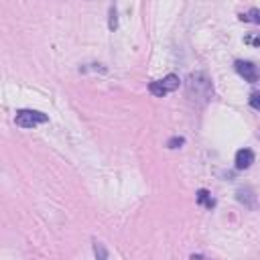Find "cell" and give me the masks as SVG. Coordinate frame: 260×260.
Instances as JSON below:
<instances>
[{"instance_id":"cell-1","label":"cell","mask_w":260,"mask_h":260,"mask_svg":"<svg viewBox=\"0 0 260 260\" xmlns=\"http://www.w3.org/2000/svg\"><path fill=\"white\" fill-rule=\"evenodd\" d=\"M187 90H189V96L193 100L195 98H201L205 102L211 96V81L203 73H191L189 81H187Z\"/></svg>"},{"instance_id":"cell-2","label":"cell","mask_w":260,"mask_h":260,"mask_svg":"<svg viewBox=\"0 0 260 260\" xmlns=\"http://www.w3.org/2000/svg\"><path fill=\"white\" fill-rule=\"evenodd\" d=\"M47 120H49L47 114H43L39 110H18L14 116V122L20 128H35L39 124H45Z\"/></svg>"},{"instance_id":"cell-3","label":"cell","mask_w":260,"mask_h":260,"mask_svg":"<svg viewBox=\"0 0 260 260\" xmlns=\"http://www.w3.org/2000/svg\"><path fill=\"white\" fill-rule=\"evenodd\" d=\"M236 71L240 73L246 81H250V83H256L258 81V77H260V71H258V67L254 63H250V61H236Z\"/></svg>"},{"instance_id":"cell-4","label":"cell","mask_w":260,"mask_h":260,"mask_svg":"<svg viewBox=\"0 0 260 260\" xmlns=\"http://www.w3.org/2000/svg\"><path fill=\"white\" fill-rule=\"evenodd\" d=\"M254 163V153L250 148H240L236 153V169H248L250 165Z\"/></svg>"},{"instance_id":"cell-5","label":"cell","mask_w":260,"mask_h":260,"mask_svg":"<svg viewBox=\"0 0 260 260\" xmlns=\"http://www.w3.org/2000/svg\"><path fill=\"white\" fill-rule=\"evenodd\" d=\"M238 201L240 203H244V205H248V207H254V193H252V189L250 187H242V189H238Z\"/></svg>"},{"instance_id":"cell-6","label":"cell","mask_w":260,"mask_h":260,"mask_svg":"<svg viewBox=\"0 0 260 260\" xmlns=\"http://www.w3.org/2000/svg\"><path fill=\"white\" fill-rule=\"evenodd\" d=\"M161 83L165 85V90H167V92H175V90H179L181 79H179V75H175V73H169L167 77L161 79Z\"/></svg>"},{"instance_id":"cell-7","label":"cell","mask_w":260,"mask_h":260,"mask_svg":"<svg viewBox=\"0 0 260 260\" xmlns=\"http://www.w3.org/2000/svg\"><path fill=\"white\" fill-rule=\"evenodd\" d=\"M197 203H201V205H205V207H209V209L215 205V201L211 199L209 191H205V189H199V191H197Z\"/></svg>"},{"instance_id":"cell-8","label":"cell","mask_w":260,"mask_h":260,"mask_svg":"<svg viewBox=\"0 0 260 260\" xmlns=\"http://www.w3.org/2000/svg\"><path fill=\"white\" fill-rule=\"evenodd\" d=\"M240 20H246V23H256V25H260V10H258V8H250L246 14L242 12V14H240Z\"/></svg>"},{"instance_id":"cell-9","label":"cell","mask_w":260,"mask_h":260,"mask_svg":"<svg viewBox=\"0 0 260 260\" xmlns=\"http://www.w3.org/2000/svg\"><path fill=\"white\" fill-rule=\"evenodd\" d=\"M148 90H150V94H153V96H157V98H165V96L169 94V92L165 90V85H163L161 81H150Z\"/></svg>"},{"instance_id":"cell-10","label":"cell","mask_w":260,"mask_h":260,"mask_svg":"<svg viewBox=\"0 0 260 260\" xmlns=\"http://www.w3.org/2000/svg\"><path fill=\"white\" fill-rule=\"evenodd\" d=\"M108 27H110V31H116V29H118V12H116V6H110V20H108Z\"/></svg>"},{"instance_id":"cell-11","label":"cell","mask_w":260,"mask_h":260,"mask_svg":"<svg viewBox=\"0 0 260 260\" xmlns=\"http://www.w3.org/2000/svg\"><path fill=\"white\" fill-rule=\"evenodd\" d=\"M94 252H96L98 260H108V252H106V248L100 242H94Z\"/></svg>"},{"instance_id":"cell-12","label":"cell","mask_w":260,"mask_h":260,"mask_svg":"<svg viewBox=\"0 0 260 260\" xmlns=\"http://www.w3.org/2000/svg\"><path fill=\"white\" fill-rule=\"evenodd\" d=\"M183 142H185V138H183V136H173V138L167 142V146H169V148H179Z\"/></svg>"},{"instance_id":"cell-13","label":"cell","mask_w":260,"mask_h":260,"mask_svg":"<svg viewBox=\"0 0 260 260\" xmlns=\"http://www.w3.org/2000/svg\"><path fill=\"white\" fill-rule=\"evenodd\" d=\"M250 106L254 108V110H260V92H254L250 96Z\"/></svg>"},{"instance_id":"cell-14","label":"cell","mask_w":260,"mask_h":260,"mask_svg":"<svg viewBox=\"0 0 260 260\" xmlns=\"http://www.w3.org/2000/svg\"><path fill=\"white\" fill-rule=\"evenodd\" d=\"M246 43H254V45H260V37H258V39H252V37H246Z\"/></svg>"},{"instance_id":"cell-15","label":"cell","mask_w":260,"mask_h":260,"mask_svg":"<svg viewBox=\"0 0 260 260\" xmlns=\"http://www.w3.org/2000/svg\"><path fill=\"white\" fill-rule=\"evenodd\" d=\"M191 260H209V258H205V256H199V254H193V256H191Z\"/></svg>"}]
</instances>
